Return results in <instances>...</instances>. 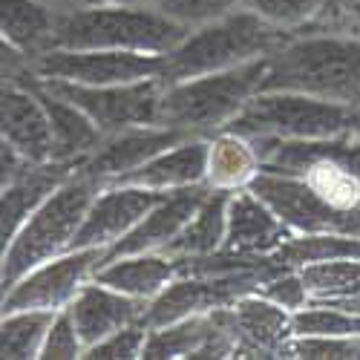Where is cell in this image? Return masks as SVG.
Masks as SVG:
<instances>
[{
    "label": "cell",
    "mask_w": 360,
    "mask_h": 360,
    "mask_svg": "<svg viewBox=\"0 0 360 360\" xmlns=\"http://www.w3.org/2000/svg\"><path fill=\"white\" fill-rule=\"evenodd\" d=\"M259 153L254 139L236 133V130H219L207 136V173L205 185L211 191H245L259 176Z\"/></svg>",
    "instance_id": "23"
},
{
    "label": "cell",
    "mask_w": 360,
    "mask_h": 360,
    "mask_svg": "<svg viewBox=\"0 0 360 360\" xmlns=\"http://www.w3.org/2000/svg\"><path fill=\"white\" fill-rule=\"evenodd\" d=\"M176 277H179V259L165 251H150V254H127L107 259L93 280L150 303Z\"/></svg>",
    "instance_id": "22"
},
{
    "label": "cell",
    "mask_w": 360,
    "mask_h": 360,
    "mask_svg": "<svg viewBox=\"0 0 360 360\" xmlns=\"http://www.w3.org/2000/svg\"><path fill=\"white\" fill-rule=\"evenodd\" d=\"M294 335H323V338H360V317L311 300V306L294 311L291 317Z\"/></svg>",
    "instance_id": "29"
},
{
    "label": "cell",
    "mask_w": 360,
    "mask_h": 360,
    "mask_svg": "<svg viewBox=\"0 0 360 360\" xmlns=\"http://www.w3.org/2000/svg\"><path fill=\"white\" fill-rule=\"evenodd\" d=\"M55 9L72 12V9H86V6H101V4H156V0H46Z\"/></svg>",
    "instance_id": "37"
},
{
    "label": "cell",
    "mask_w": 360,
    "mask_h": 360,
    "mask_svg": "<svg viewBox=\"0 0 360 360\" xmlns=\"http://www.w3.org/2000/svg\"><path fill=\"white\" fill-rule=\"evenodd\" d=\"M259 294L274 300L277 306L288 309L291 314L311 306V300H314L300 268H280V271H274L271 277H265L262 285H259Z\"/></svg>",
    "instance_id": "33"
},
{
    "label": "cell",
    "mask_w": 360,
    "mask_h": 360,
    "mask_svg": "<svg viewBox=\"0 0 360 360\" xmlns=\"http://www.w3.org/2000/svg\"><path fill=\"white\" fill-rule=\"evenodd\" d=\"M248 6L280 32L297 35L317 20L326 0H248Z\"/></svg>",
    "instance_id": "30"
},
{
    "label": "cell",
    "mask_w": 360,
    "mask_h": 360,
    "mask_svg": "<svg viewBox=\"0 0 360 360\" xmlns=\"http://www.w3.org/2000/svg\"><path fill=\"white\" fill-rule=\"evenodd\" d=\"M228 191H207L202 205L196 207V214L185 225V231L173 239V245L165 251L176 259H188V257H205L225 248V236H228Z\"/></svg>",
    "instance_id": "24"
},
{
    "label": "cell",
    "mask_w": 360,
    "mask_h": 360,
    "mask_svg": "<svg viewBox=\"0 0 360 360\" xmlns=\"http://www.w3.org/2000/svg\"><path fill=\"white\" fill-rule=\"evenodd\" d=\"M167 193L144 191L133 185H104L101 193L93 199L84 217L81 231L75 233L72 248H98L110 251L118 239H124L153 205H159Z\"/></svg>",
    "instance_id": "13"
},
{
    "label": "cell",
    "mask_w": 360,
    "mask_h": 360,
    "mask_svg": "<svg viewBox=\"0 0 360 360\" xmlns=\"http://www.w3.org/2000/svg\"><path fill=\"white\" fill-rule=\"evenodd\" d=\"M303 32H328L360 41V0H326L317 20Z\"/></svg>",
    "instance_id": "36"
},
{
    "label": "cell",
    "mask_w": 360,
    "mask_h": 360,
    "mask_svg": "<svg viewBox=\"0 0 360 360\" xmlns=\"http://www.w3.org/2000/svg\"><path fill=\"white\" fill-rule=\"evenodd\" d=\"M205 173H207V136H188L112 185H133V188L156 191V193H176V191L205 185Z\"/></svg>",
    "instance_id": "17"
},
{
    "label": "cell",
    "mask_w": 360,
    "mask_h": 360,
    "mask_svg": "<svg viewBox=\"0 0 360 360\" xmlns=\"http://www.w3.org/2000/svg\"><path fill=\"white\" fill-rule=\"evenodd\" d=\"M58 311L15 309L0 317V357L4 360H41L44 340Z\"/></svg>",
    "instance_id": "26"
},
{
    "label": "cell",
    "mask_w": 360,
    "mask_h": 360,
    "mask_svg": "<svg viewBox=\"0 0 360 360\" xmlns=\"http://www.w3.org/2000/svg\"><path fill=\"white\" fill-rule=\"evenodd\" d=\"M188 32L153 4H101L61 12L58 46L167 55Z\"/></svg>",
    "instance_id": "4"
},
{
    "label": "cell",
    "mask_w": 360,
    "mask_h": 360,
    "mask_svg": "<svg viewBox=\"0 0 360 360\" xmlns=\"http://www.w3.org/2000/svg\"><path fill=\"white\" fill-rule=\"evenodd\" d=\"M144 306H147L144 300L127 297L98 280H89L72 300L70 314L75 320V328H78L84 346L89 349V346L101 343L104 338H110L112 332H118V328L139 323L144 314Z\"/></svg>",
    "instance_id": "18"
},
{
    "label": "cell",
    "mask_w": 360,
    "mask_h": 360,
    "mask_svg": "<svg viewBox=\"0 0 360 360\" xmlns=\"http://www.w3.org/2000/svg\"><path fill=\"white\" fill-rule=\"evenodd\" d=\"M29 70H32L41 81L110 86V84H133V81H147V78H162L165 55L55 46L46 55L35 58Z\"/></svg>",
    "instance_id": "7"
},
{
    "label": "cell",
    "mask_w": 360,
    "mask_h": 360,
    "mask_svg": "<svg viewBox=\"0 0 360 360\" xmlns=\"http://www.w3.org/2000/svg\"><path fill=\"white\" fill-rule=\"evenodd\" d=\"M101 188L104 182L98 176L78 167L4 245L0 251V285L9 288L35 265L72 251L75 233L81 231L89 205L101 193Z\"/></svg>",
    "instance_id": "3"
},
{
    "label": "cell",
    "mask_w": 360,
    "mask_h": 360,
    "mask_svg": "<svg viewBox=\"0 0 360 360\" xmlns=\"http://www.w3.org/2000/svg\"><path fill=\"white\" fill-rule=\"evenodd\" d=\"M38 78V75H35ZM41 81V78H38ZM52 93L78 104L104 136H112L127 127L159 124V104H162V78H147L133 84H110V86H81L67 81H41Z\"/></svg>",
    "instance_id": "8"
},
{
    "label": "cell",
    "mask_w": 360,
    "mask_h": 360,
    "mask_svg": "<svg viewBox=\"0 0 360 360\" xmlns=\"http://www.w3.org/2000/svg\"><path fill=\"white\" fill-rule=\"evenodd\" d=\"M360 257V236L349 233H291L274 251L283 268H306L314 262Z\"/></svg>",
    "instance_id": "27"
},
{
    "label": "cell",
    "mask_w": 360,
    "mask_h": 360,
    "mask_svg": "<svg viewBox=\"0 0 360 360\" xmlns=\"http://www.w3.org/2000/svg\"><path fill=\"white\" fill-rule=\"evenodd\" d=\"M20 75H26L35 84L38 96L49 112V124H52V159L55 162H72V165H84L89 156L101 147V141L107 139L101 133V127L89 118L78 104H72L70 98L52 93L49 86H44L32 70H23Z\"/></svg>",
    "instance_id": "19"
},
{
    "label": "cell",
    "mask_w": 360,
    "mask_h": 360,
    "mask_svg": "<svg viewBox=\"0 0 360 360\" xmlns=\"http://www.w3.org/2000/svg\"><path fill=\"white\" fill-rule=\"evenodd\" d=\"M61 9L46 0H0V44L20 52L29 67L58 46Z\"/></svg>",
    "instance_id": "21"
},
{
    "label": "cell",
    "mask_w": 360,
    "mask_h": 360,
    "mask_svg": "<svg viewBox=\"0 0 360 360\" xmlns=\"http://www.w3.org/2000/svg\"><path fill=\"white\" fill-rule=\"evenodd\" d=\"M291 231L271 211V205L259 199L251 188L233 191L228 202V236L225 248L239 254H274Z\"/></svg>",
    "instance_id": "20"
},
{
    "label": "cell",
    "mask_w": 360,
    "mask_h": 360,
    "mask_svg": "<svg viewBox=\"0 0 360 360\" xmlns=\"http://www.w3.org/2000/svg\"><path fill=\"white\" fill-rule=\"evenodd\" d=\"M207 185L199 188H188V191H176L167 193L159 205H153L147 211V217L118 243L104 254L107 259L115 257H127V254H150V251H167L173 245V239L185 231V225L191 222V217L196 214V207L202 205V199L207 196ZM101 262V265H104Z\"/></svg>",
    "instance_id": "15"
},
{
    "label": "cell",
    "mask_w": 360,
    "mask_h": 360,
    "mask_svg": "<svg viewBox=\"0 0 360 360\" xmlns=\"http://www.w3.org/2000/svg\"><path fill=\"white\" fill-rule=\"evenodd\" d=\"M156 9H162L170 20L185 29H196L211 23L239 6H248V0H156Z\"/></svg>",
    "instance_id": "32"
},
{
    "label": "cell",
    "mask_w": 360,
    "mask_h": 360,
    "mask_svg": "<svg viewBox=\"0 0 360 360\" xmlns=\"http://www.w3.org/2000/svg\"><path fill=\"white\" fill-rule=\"evenodd\" d=\"M182 139H188V133L165 127V124L127 127V130L107 136L101 141V147L81 167L86 173L98 176L104 185H112L118 179H124L127 173L139 170L141 165H147L150 159H156L159 153H165L167 147L179 144Z\"/></svg>",
    "instance_id": "14"
},
{
    "label": "cell",
    "mask_w": 360,
    "mask_h": 360,
    "mask_svg": "<svg viewBox=\"0 0 360 360\" xmlns=\"http://www.w3.org/2000/svg\"><path fill=\"white\" fill-rule=\"evenodd\" d=\"M104 262V251L98 248H72L55 259L35 265L29 274H23L15 285L4 288L0 309H44V311H61L70 309L78 291L96 277Z\"/></svg>",
    "instance_id": "9"
},
{
    "label": "cell",
    "mask_w": 360,
    "mask_h": 360,
    "mask_svg": "<svg viewBox=\"0 0 360 360\" xmlns=\"http://www.w3.org/2000/svg\"><path fill=\"white\" fill-rule=\"evenodd\" d=\"M314 300H340L360 291V257H343L300 268Z\"/></svg>",
    "instance_id": "28"
},
{
    "label": "cell",
    "mask_w": 360,
    "mask_h": 360,
    "mask_svg": "<svg viewBox=\"0 0 360 360\" xmlns=\"http://www.w3.org/2000/svg\"><path fill=\"white\" fill-rule=\"evenodd\" d=\"M0 141L12 144L29 162H52L49 112L26 75L6 78L0 89Z\"/></svg>",
    "instance_id": "12"
},
{
    "label": "cell",
    "mask_w": 360,
    "mask_h": 360,
    "mask_svg": "<svg viewBox=\"0 0 360 360\" xmlns=\"http://www.w3.org/2000/svg\"><path fill=\"white\" fill-rule=\"evenodd\" d=\"M228 130L248 139H328L360 130V107L285 89H259Z\"/></svg>",
    "instance_id": "6"
},
{
    "label": "cell",
    "mask_w": 360,
    "mask_h": 360,
    "mask_svg": "<svg viewBox=\"0 0 360 360\" xmlns=\"http://www.w3.org/2000/svg\"><path fill=\"white\" fill-rule=\"evenodd\" d=\"M78 167L81 165L55 162V159L38 162V165H29L26 170H20L12 182L0 185V243L6 245L20 231V225L32 217Z\"/></svg>",
    "instance_id": "16"
},
{
    "label": "cell",
    "mask_w": 360,
    "mask_h": 360,
    "mask_svg": "<svg viewBox=\"0 0 360 360\" xmlns=\"http://www.w3.org/2000/svg\"><path fill=\"white\" fill-rule=\"evenodd\" d=\"M285 38V32L265 23L251 6H239L211 23L191 29L165 55L162 81H185L262 61V58H271Z\"/></svg>",
    "instance_id": "2"
},
{
    "label": "cell",
    "mask_w": 360,
    "mask_h": 360,
    "mask_svg": "<svg viewBox=\"0 0 360 360\" xmlns=\"http://www.w3.org/2000/svg\"><path fill=\"white\" fill-rule=\"evenodd\" d=\"M214 314L205 311L162 328H150L141 360H193L196 352L214 335Z\"/></svg>",
    "instance_id": "25"
},
{
    "label": "cell",
    "mask_w": 360,
    "mask_h": 360,
    "mask_svg": "<svg viewBox=\"0 0 360 360\" xmlns=\"http://www.w3.org/2000/svg\"><path fill=\"white\" fill-rule=\"evenodd\" d=\"M280 357L283 360H360V338L291 335Z\"/></svg>",
    "instance_id": "31"
},
{
    "label": "cell",
    "mask_w": 360,
    "mask_h": 360,
    "mask_svg": "<svg viewBox=\"0 0 360 360\" xmlns=\"http://www.w3.org/2000/svg\"><path fill=\"white\" fill-rule=\"evenodd\" d=\"M214 314L233 335L236 357H280L283 346L294 335V314L259 291L239 297L231 306L214 309Z\"/></svg>",
    "instance_id": "11"
},
{
    "label": "cell",
    "mask_w": 360,
    "mask_h": 360,
    "mask_svg": "<svg viewBox=\"0 0 360 360\" xmlns=\"http://www.w3.org/2000/svg\"><path fill=\"white\" fill-rule=\"evenodd\" d=\"M84 352L86 346L78 335L70 309H61L49 326V335L41 349V360H84Z\"/></svg>",
    "instance_id": "35"
},
{
    "label": "cell",
    "mask_w": 360,
    "mask_h": 360,
    "mask_svg": "<svg viewBox=\"0 0 360 360\" xmlns=\"http://www.w3.org/2000/svg\"><path fill=\"white\" fill-rule=\"evenodd\" d=\"M259 89H285L360 107V41L328 32L288 35L268 58Z\"/></svg>",
    "instance_id": "1"
},
{
    "label": "cell",
    "mask_w": 360,
    "mask_h": 360,
    "mask_svg": "<svg viewBox=\"0 0 360 360\" xmlns=\"http://www.w3.org/2000/svg\"><path fill=\"white\" fill-rule=\"evenodd\" d=\"M251 191L271 205L291 233H349L360 236V207L338 211L326 205L300 176L259 170Z\"/></svg>",
    "instance_id": "10"
},
{
    "label": "cell",
    "mask_w": 360,
    "mask_h": 360,
    "mask_svg": "<svg viewBox=\"0 0 360 360\" xmlns=\"http://www.w3.org/2000/svg\"><path fill=\"white\" fill-rule=\"evenodd\" d=\"M268 58L225 72H207L185 81H170L162 89L159 124L188 136H214L228 130L233 118L259 93Z\"/></svg>",
    "instance_id": "5"
},
{
    "label": "cell",
    "mask_w": 360,
    "mask_h": 360,
    "mask_svg": "<svg viewBox=\"0 0 360 360\" xmlns=\"http://www.w3.org/2000/svg\"><path fill=\"white\" fill-rule=\"evenodd\" d=\"M144 343H147V328L139 320V323L118 328V332H112L101 343L89 346L84 360H141Z\"/></svg>",
    "instance_id": "34"
}]
</instances>
